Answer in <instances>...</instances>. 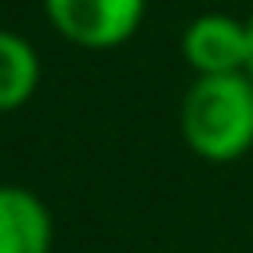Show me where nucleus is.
Listing matches in <instances>:
<instances>
[{"mask_svg": "<svg viewBox=\"0 0 253 253\" xmlns=\"http://www.w3.org/2000/svg\"><path fill=\"white\" fill-rule=\"evenodd\" d=\"M182 138L206 162H237L253 150V79L198 75L182 99Z\"/></svg>", "mask_w": 253, "mask_h": 253, "instance_id": "f257e3e1", "label": "nucleus"}, {"mask_svg": "<svg viewBox=\"0 0 253 253\" xmlns=\"http://www.w3.org/2000/svg\"><path fill=\"white\" fill-rule=\"evenodd\" d=\"M146 0H43L47 24L75 47L111 51L142 24Z\"/></svg>", "mask_w": 253, "mask_h": 253, "instance_id": "f03ea898", "label": "nucleus"}, {"mask_svg": "<svg viewBox=\"0 0 253 253\" xmlns=\"http://www.w3.org/2000/svg\"><path fill=\"white\" fill-rule=\"evenodd\" d=\"M182 59L198 75H233L249 63V20L202 12L182 32Z\"/></svg>", "mask_w": 253, "mask_h": 253, "instance_id": "7ed1b4c3", "label": "nucleus"}, {"mask_svg": "<svg viewBox=\"0 0 253 253\" xmlns=\"http://www.w3.org/2000/svg\"><path fill=\"white\" fill-rule=\"evenodd\" d=\"M51 213L24 186H0V253H51Z\"/></svg>", "mask_w": 253, "mask_h": 253, "instance_id": "20e7f679", "label": "nucleus"}, {"mask_svg": "<svg viewBox=\"0 0 253 253\" xmlns=\"http://www.w3.org/2000/svg\"><path fill=\"white\" fill-rule=\"evenodd\" d=\"M40 87V55L20 36L0 28V115L20 111Z\"/></svg>", "mask_w": 253, "mask_h": 253, "instance_id": "39448f33", "label": "nucleus"}, {"mask_svg": "<svg viewBox=\"0 0 253 253\" xmlns=\"http://www.w3.org/2000/svg\"><path fill=\"white\" fill-rule=\"evenodd\" d=\"M245 71H249V79H253V20H249V63H245Z\"/></svg>", "mask_w": 253, "mask_h": 253, "instance_id": "423d86ee", "label": "nucleus"}]
</instances>
